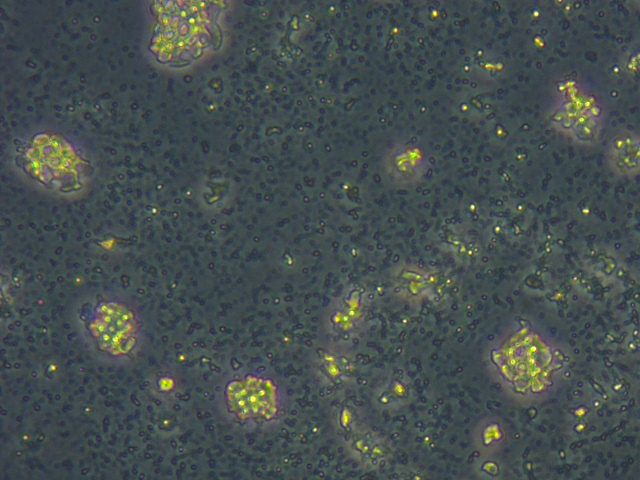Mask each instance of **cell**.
<instances>
[{
  "mask_svg": "<svg viewBox=\"0 0 640 480\" xmlns=\"http://www.w3.org/2000/svg\"><path fill=\"white\" fill-rule=\"evenodd\" d=\"M159 16L156 49L167 60L199 55L211 41L208 16L202 7L169 3Z\"/></svg>",
  "mask_w": 640,
  "mask_h": 480,
  "instance_id": "obj_1",
  "label": "cell"
},
{
  "mask_svg": "<svg viewBox=\"0 0 640 480\" xmlns=\"http://www.w3.org/2000/svg\"><path fill=\"white\" fill-rule=\"evenodd\" d=\"M226 402L234 417L246 424H261L277 414L278 398L275 385L268 379L248 374L228 383Z\"/></svg>",
  "mask_w": 640,
  "mask_h": 480,
  "instance_id": "obj_2",
  "label": "cell"
},
{
  "mask_svg": "<svg viewBox=\"0 0 640 480\" xmlns=\"http://www.w3.org/2000/svg\"><path fill=\"white\" fill-rule=\"evenodd\" d=\"M553 122L575 141L595 142L602 127V110L595 99L580 88L564 89L563 100L555 111Z\"/></svg>",
  "mask_w": 640,
  "mask_h": 480,
  "instance_id": "obj_3",
  "label": "cell"
},
{
  "mask_svg": "<svg viewBox=\"0 0 640 480\" xmlns=\"http://www.w3.org/2000/svg\"><path fill=\"white\" fill-rule=\"evenodd\" d=\"M640 140L632 131H621L609 142L607 160L611 170L619 176H631L639 171Z\"/></svg>",
  "mask_w": 640,
  "mask_h": 480,
  "instance_id": "obj_4",
  "label": "cell"
}]
</instances>
